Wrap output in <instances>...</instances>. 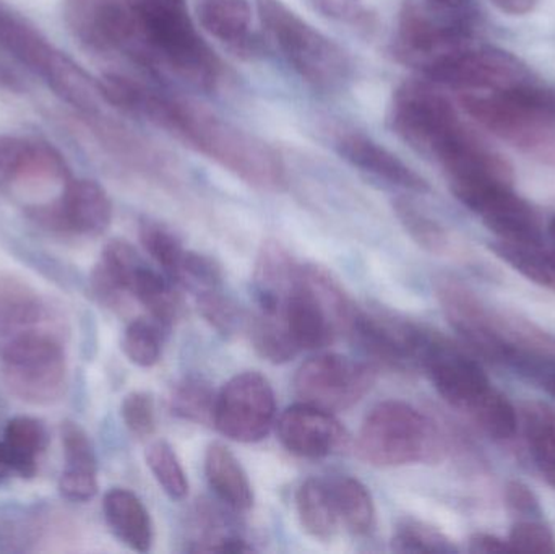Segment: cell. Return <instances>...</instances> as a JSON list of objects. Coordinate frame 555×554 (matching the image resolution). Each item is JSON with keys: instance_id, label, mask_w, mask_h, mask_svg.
I'll return each mask as SVG.
<instances>
[{"instance_id": "484cf974", "label": "cell", "mask_w": 555, "mask_h": 554, "mask_svg": "<svg viewBox=\"0 0 555 554\" xmlns=\"http://www.w3.org/2000/svg\"><path fill=\"white\" fill-rule=\"evenodd\" d=\"M42 78L49 87L72 106L77 107L81 114L90 117L101 113L98 106L101 91L98 80L91 78L80 65L75 64L64 52L57 51L51 64L46 68Z\"/></svg>"}, {"instance_id": "4316f807", "label": "cell", "mask_w": 555, "mask_h": 554, "mask_svg": "<svg viewBox=\"0 0 555 554\" xmlns=\"http://www.w3.org/2000/svg\"><path fill=\"white\" fill-rule=\"evenodd\" d=\"M48 306L28 283L15 276H0V334L31 331L44 321Z\"/></svg>"}, {"instance_id": "d4e9b609", "label": "cell", "mask_w": 555, "mask_h": 554, "mask_svg": "<svg viewBox=\"0 0 555 554\" xmlns=\"http://www.w3.org/2000/svg\"><path fill=\"white\" fill-rule=\"evenodd\" d=\"M296 511L300 527L313 539L328 542L341 530L328 480L309 478L304 481L296 493Z\"/></svg>"}, {"instance_id": "3957f363", "label": "cell", "mask_w": 555, "mask_h": 554, "mask_svg": "<svg viewBox=\"0 0 555 554\" xmlns=\"http://www.w3.org/2000/svg\"><path fill=\"white\" fill-rule=\"evenodd\" d=\"M356 451L361 461L374 467H404L440 461L447 442L429 416L410 403L387 400L365 416Z\"/></svg>"}, {"instance_id": "816d5d0a", "label": "cell", "mask_w": 555, "mask_h": 554, "mask_svg": "<svg viewBox=\"0 0 555 554\" xmlns=\"http://www.w3.org/2000/svg\"><path fill=\"white\" fill-rule=\"evenodd\" d=\"M0 90L9 91V93L26 91V83L22 75L15 68L10 67L2 59H0Z\"/></svg>"}, {"instance_id": "d6986e66", "label": "cell", "mask_w": 555, "mask_h": 554, "mask_svg": "<svg viewBox=\"0 0 555 554\" xmlns=\"http://www.w3.org/2000/svg\"><path fill=\"white\" fill-rule=\"evenodd\" d=\"M339 155L362 171L371 172L390 184L406 191L426 194L429 182L413 168L401 162L395 153L362 133L351 132L339 137L336 143Z\"/></svg>"}, {"instance_id": "c3c4849f", "label": "cell", "mask_w": 555, "mask_h": 554, "mask_svg": "<svg viewBox=\"0 0 555 554\" xmlns=\"http://www.w3.org/2000/svg\"><path fill=\"white\" fill-rule=\"evenodd\" d=\"M427 9L447 22L475 28L476 10L473 0H427Z\"/></svg>"}, {"instance_id": "4fadbf2b", "label": "cell", "mask_w": 555, "mask_h": 554, "mask_svg": "<svg viewBox=\"0 0 555 554\" xmlns=\"http://www.w3.org/2000/svg\"><path fill=\"white\" fill-rule=\"evenodd\" d=\"M473 29L447 22L429 9L406 3L398 20V57L424 72L434 62L473 44Z\"/></svg>"}, {"instance_id": "74e56055", "label": "cell", "mask_w": 555, "mask_h": 554, "mask_svg": "<svg viewBox=\"0 0 555 554\" xmlns=\"http://www.w3.org/2000/svg\"><path fill=\"white\" fill-rule=\"evenodd\" d=\"M249 335L257 353L270 363H287L299 353L281 319L257 314L249 321Z\"/></svg>"}, {"instance_id": "ac0fdd59", "label": "cell", "mask_w": 555, "mask_h": 554, "mask_svg": "<svg viewBox=\"0 0 555 554\" xmlns=\"http://www.w3.org/2000/svg\"><path fill=\"white\" fill-rule=\"evenodd\" d=\"M70 179L67 163L48 143L20 137H0V184Z\"/></svg>"}, {"instance_id": "ffe728a7", "label": "cell", "mask_w": 555, "mask_h": 554, "mask_svg": "<svg viewBox=\"0 0 555 554\" xmlns=\"http://www.w3.org/2000/svg\"><path fill=\"white\" fill-rule=\"evenodd\" d=\"M300 267L276 241L262 244L254 270V292L259 314L281 319V311L296 285Z\"/></svg>"}, {"instance_id": "44dd1931", "label": "cell", "mask_w": 555, "mask_h": 554, "mask_svg": "<svg viewBox=\"0 0 555 554\" xmlns=\"http://www.w3.org/2000/svg\"><path fill=\"white\" fill-rule=\"evenodd\" d=\"M104 517L114 536L137 553H149L155 542L152 517L132 491L113 488L104 494Z\"/></svg>"}, {"instance_id": "7a4b0ae2", "label": "cell", "mask_w": 555, "mask_h": 554, "mask_svg": "<svg viewBox=\"0 0 555 554\" xmlns=\"http://www.w3.org/2000/svg\"><path fill=\"white\" fill-rule=\"evenodd\" d=\"M460 103L486 130L555 168V87L533 80L495 93H463Z\"/></svg>"}, {"instance_id": "9a60e30c", "label": "cell", "mask_w": 555, "mask_h": 554, "mask_svg": "<svg viewBox=\"0 0 555 554\" xmlns=\"http://www.w3.org/2000/svg\"><path fill=\"white\" fill-rule=\"evenodd\" d=\"M26 214L36 223L59 233L100 236L113 220L109 195L90 179H68L57 202L33 205Z\"/></svg>"}, {"instance_id": "8d00e7d4", "label": "cell", "mask_w": 555, "mask_h": 554, "mask_svg": "<svg viewBox=\"0 0 555 554\" xmlns=\"http://www.w3.org/2000/svg\"><path fill=\"white\" fill-rule=\"evenodd\" d=\"M146 465L152 472L159 488L171 500L182 501L189 494V480L182 467L179 455L171 445L166 441H156L146 449Z\"/></svg>"}, {"instance_id": "f907efd6", "label": "cell", "mask_w": 555, "mask_h": 554, "mask_svg": "<svg viewBox=\"0 0 555 554\" xmlns=\"http://www.w3.org/2000/svg\"><path fill=\"white\" fill-rule=\"evenodd\" d=\"M468 552L469 553H508L514 552L512 550L508 540L499 539V537L491 536V533L478 532L475 536L469 537L468 540Z\"/></svg>"}, {"instance_id": "e575fe53", "label": "cell", "mask_w": 555, "mask_h": 554, "mask_svg": "<svg viewBox=\"0 0 555 554\" xmlns=\"http://www.w3.org/2000/svg\"><path fill=\"white\" fill-rule=\"evenodd\" d=\"M393 210L417 246L430 254H443L449 249L450 237L446 228L429 215L424 214L413 202L408 198H398L393 202Z\"/></svg>"}, {"instance_id": "11a10c76", "label": "cell", "mask_w": 555, "mask_h": 554, "mask_svg": "<svg viewBox=\"0 0 555 554\" xmlns=\"http://www.w3.org/2000/svg\"><path fill=\"white\" fill-rule=\"evenodd\" d=\"M550 234H551V237H553V241L555 243V217L553 218V220H551V223H550Z\"/></svg>"}, {"instance_id": "52a82bcc", "label": "cell", "mask_w": 555, "mask_h": 554, "mask_svg": "<svg viewBox=\"0 0 555 554\" xmlns=\"http://www.w3.org/2000/svg\"><path fill=\"white\" fill-rule=\"evenodd\" d=\"M64 18L75 38L100 52H122L156 68L139 0H64Z\"/></svg>"}, {"instance_id": "30bf717a", "label": "cell", "mask_w": 555, "mask_h": 554, "mask_svg": "<svg viewBox=\"0 0 555 554\" xmlns=\"http://www.w3.org/2000/svg\"><path fill=\"white\" fill-rule=\"evenodd\" d=\"M377 381V368L336 353L317 355L297 370L294 390L300 402L343 412L364 399Z\"/></svg>"}, {"instance_id": "8992f818", "label": "cell", "mask_w": 555, "mask_h": 554, "mask_svg": "<svg viewBox=\"0 0 555 554\" xmlns=\"http://www.w3.org/2000/svg\"><path fill=\"white\" fill-rule=\"evenodd\" d=\"M0 371L7 389L29 405H52L67 389L64 347L49 332L7 335L0 345Z\"/></svg>"}, {"instance_id": "d590c367", "label": "cell", "mask_w": 555, "mask_h": 554, "mask_svg": "<svg viewBox=\"0 0 555 554\" xmlns=\"http://www.w3.org/2000/svg\"><path fill=\"white\" fill-rule=\"evenodd\" d=\"M217 394L210 384L198 377L182 381L171 396V410L176 416L197 425H214Z\"/></svg>"}, {"instance_id": "7402d4cb", "label": "cell", "mask_w": 555, "mask_h": 554, "mask_svg": "<svg viewBox=\"0 0 555 554\" xmlns=\"http://www.w3.org/2000/svg\"><path fill=\"white\" fill-rule=\"evenodd\" d=\"M145 263L135 247L124 240H113L104 246L101 260L91 273V286L107 306H119L130 295L133 279Z\"/></svg>"}, {"instance_id": "2e32d148", "label": "cell", "mask_w": 555, "mask_h": 554, "mask_svg": "<svg viewBox=\"0 0 555 554\" xmlns=\"http://www.w3.org/2000/svg\"><path fill=\"white\" fill-rule=\"evenodd\" d=\"M276 431L281 445L297 458H328L349 445L348 433L332 412L304 402L281 413Z\"/></svg>"}, {"instance_id": "bcb514c9", "label": "cell", "mask_w": 555, "mask_h": 554, "mask_svg": "<svg viewBox=\"0 0 555 554\" xmlns=\"http://www.w3.org/2000/svg\"><path fill=\"white\" fill-rule=\"evenodd\" d=\"M505 504L512 514L524 519L540 520L543 507L534 491L524 481L512 480L505 487Z\"/></svg>"}, {"instance_id": "7dc6e473", "label": "cell", "mask_w": 555, "mask_h": 554, "mask_svg": "<svg viewBox=\"0 0 555 554\" xmlns=\"http://www.w3.org/2000/svg\"><path fill=\"white\" fill-rule=\"evenodd\" d=\"M96 475L94 472L64 471L59 478V491L75 503H87L96 497Z\"/></svg>"}, {"instance_id": "db71d44e", "label": "cell", "mask_w": 555, "mask_h": 554, "mask_svg": "<svg viewBox=\"0 0 555 554\" xmlns=\"http://www.w3.org/2000/svg\"><path fill=\"white\" fill-rule=\"evenodd\" d=\"M10 474H13L12 465H10L9 455H7L5 448H3V442H0V481L9 477Z\"/></svg>"}, {"instance_id": "8fae6325", "label": "cell", "mask_w": 555, "mask_h": 554, "mask_svg": "<svg viewBox=\"0 0 555 554\" xmlns=\"http://www.w3.org/2000/svg\"><path fill=\"white\" fill-rule=\"evenodd\" d=\"M393 126L404 142L434 158L465 124L436 88L424 81H410L395 93Z\"/></svg>"}, {"instance_id": "5bb4252c", "label": "cell", "mask_w": 555, "mask_h": 554, "mask_svg": "<svg viewBox=\"0 0 555 554\" xmlns=\"http://www.w3.org/2000/svg\"><path fill=\"white\" fill-rule=\"evenodd\" d=\"M436 296L447 321L466 347L495 363L504 361L511 340L499 331L494 311L468 286L455 279H439L436 282Z\"/></svg>"}, {"instance_id": "603a6c76", "label": "cell", "mask_w": 555, "mask_h": 554, "mask_svg": "<svg viewBox=\"0 0 555 554\" xmlns=\"http://www.w3.org/2000/svg\"><path fill=\"white\" fill-rule=\"evenodd\" d=\"M205 475L214 493L231 510L244 513L254 506V490L249 477L227 446L220 442L208 446Z\"/></svg>"}, {"instance_id": "b9f144b4", "label": "cell", "mask_w": 555, "mask_h": 554, "mask_svg": "<svg viewBox=\"0 0 555 554\" xmlns=\"http://www.w3.org/2000/svg\"><path fill=\"white\" fill-rule=\"evenodd\" d=\"M62 448L65 455V471L94 472L98 474L96 454L91 439L80 425L74 422L62 423Z\"/></svg>"}, {"instance_id": "cb8c5ba5", "label": "cell", "mask_w": 555, "mask_h": 554, "mask_svg": "<svg viewBox=\"0 0 555 554\" xmlns=\"http://www.w3.org/2000/svg\"><path fill=\"white\" fill-rule=\"evenodd\" d=\"M198 18L205 31L237 52L254 51L256 42L250 41L249 31L253 12L247 0H201Z\"/></svg>"}, {"instance_id": "277c9868", "label": "cell", "mask_w": 555, "mask_h": 554, "mask_svg": "<svg viewBox=\"0 0 555 554\" xmlns=\"http://www.w3.org/2000/svg\"><path fill=\"white\" fill-rule=\"evenodd\" d=\"M257 9L263 28L307 83L333 91L349 80L351 61L335 41L299 18L281 0H257Z\"/></svg>"}, {"instance_id": "681fc988", "label": "cell", "mask_w": 555, "mask_h": 554, "mask_svg": "<svg viewBox=\"0 0 555 554\" xmlns=\"http://www.w3.org/2000/svg\"><path fill=\"white\" fill-rule=\"evenodd\" d=\"M320 12L341 22L361 23L367 18L361 0H313Z\"/></svg>"}, {"instance_id": "836d02e7", "label": "cell", "mask_w": 555, "mask_h": 554, "mask_svg": "<svg viewBox=\"0 0 555 554\" xmlns=\"http://www.w3.org/2000/svg\"><path fill=\"white\" fill-rule=\"evenodd\" d=\"M140 241L149 256L162 267L163 272L178 283L182 263L188 250L182 246L181 240L168 228L156 221L145 220L140 224Z\"/></svg>"}, {"instance_id": "6da1fadb", "label": "cell", "mask_w": 555, "mask_h": 554, "mask_svg": "<svg viewBox=\"0 0 555 554\" xmlns=\"http://www.w3.org/2000/svg\"><path fill=\"white\" fill-rule=\"evenodd\" d=\"M140 117L168 130L253 188L267 192L286 188V172L275 150L201 104L150 90Z\"/></svg>"}, {"instance_id": "f1b7e54d", "label": "cell", "mask_w": 555, "mask_h": 554, "mask_svg": "<svg viewBox=\"0 0 555 554\" xmlns=\"http://www.w3.org/2000/svg\"><path fill=\"white\" fill-rule=\"evenodd\" d=\"M341 529L352 536H367L375 527V504L371 491L351 477L330 478Z\"/></svg>"}, {"instance_id": "7c38bea8", "label": "cell", "mask_w": 555, "mask_h": 554, "mask_svg": "<svg viewBox=\"0 0 555 554\" xmlns=\"http://www.w3.org/2000/svg\"><path fill=\"white\" fill-rule=\"evenodd\" d=\"M450 188L466 208L481 217L499 240L543 246L537 211L514 191V184L452 182Z\"/></svg>"}, {"instance_id": "ba28073f", "label": "cell", "mask_w": 555, "mask_h": 554, "mask_svg": "<svg viewBox=\"0 0 555 554\" xmlns=\"http://www.w3.org/2000/svg\"><path fill=\"white\" fill-rule=\"evenodd\" d=\"M423 74L462 93H495L533 81V72L517 55L475 42L434 62Z\"/></svg>"}, {"instance_id": "7bdbcfd3", "label": "cell", "mask_w": 555, "mask_h": 554, "mask_svg": "<svg viewBox=\"0 0 555 554\" xmlns=\"http://www.w3.org/2000/svg\"><path fill=\"white\" fill-rule=\"evenodd\" d=\"M197 298L198 311L205 321L220 334L231 335L241 322L240 311L223 293V288L201 293Z\"/></svg>"}, {"instance_id": "9c48e42d", "label": "cell", "mask_w": 555, "mask_h": 554, "mask_svg": "<svg viewBox=\"0 0 555 554\" xmlns=\"http://www.w3.org/2000/svg\"><path fill=\"white\" fill-rule=\"evenodd\" d=\"M276 423V399L272 384L257 371L231 377L217 394L214 426L231 441H262Z\"/></svg>"}, {"instance_id": "d6a6232c", "label": "cell", "mask_w": 555, "mask_h": 554, "mask_svg": "<svg viewBox=\"0 0 555 554\" xmlns=\"http://www.w3.org/2000/svg\"><path fill=\"white\" fill-rule=\"evenodd\" d=\"M466 415L495 441H508L517 435V410L508 397L494 387H491Z\"/></svg>"}, {"instance_id": "1f68e13d", "label": "cell", "mask_w": 555, "mask_h": 554, "mask_svg": "<svg viewBox=\"0 0 555 554\" xmlns=\"http://www.w3.org/2000/svg\"><path fill=\"white\" fill-rule=\"evenodd\" d=\"M491 250L499 259L521 273L525 279L555 292V262L551 250H547L544 244L533 246V244L498 240L491 244Z\"/></svg>"}, {"instance_id": "f6af8a7d", "label": "cell", "mask_w": 555, "mask_h": 554, "mask_svg": "<svg viewBox=\"0 0 555 554\" xmlns=\"http://www.w3.org/2000/svg\"><path fill=\"white\" fill-rule=\"evenodd\" d=\"M514 552L555 554V536L540 520H518L508 533Z\"/></svg>"}, {"instance_id": "ab89813d", "label": "cell", "mask_w": 555, "mask_h": 554, "mask_svg": "<svg viewBox=\"0 0 555 554\" xmlns=\"http://www.w3.org/2000/svg\"><path fill=\"white\" fill-rule=\"evenodd\" d=\"M391 549L398 553H459V546L446 533L411 519L398 524Z\"/></svg>"}, {"instance_id": "5b68a950", "label": "cell", "mask_w": 555, "mask_h": 554, "mask_svg": "<svg viewBox=\"0 0 555 554\" xmlns=\"http://www.w3.org/2000/svg\"><path fill=\"white\" fill-rule=\"evenodd\" d=\"M143 22L159 64L195 87L214 90L220 80L221 64L202 39L189 15L185 0H139Z\"/></svg>"}, {"instance_id": "f546056e", "label": "cell", "mask_w": 555, "mask_h": 554, "mask_svg": "<svg viewBox=\"0 0 555 554\" xmlns=\"http://www.w3.org/2000/svg\"><path fill=\"white\" fill-rule=\"evenodd\" d=\"M130 295L150 312L153 321L168 328L181 319L184 306L171 282L143 266L133 279Z\"/></svg>"}, {"instance_id": "f35d334b", "label": "cell", "mask_w": 555, "mask_h": 554, "mask_svg": "<svg viewBox=\"0 0 555 554\" xmlns=\"http://www.w3.org/2000/svg\"><path fill=\"white\" fill-rule=\"evenodd\" d=\"M163 325L153 319H137L124 332L122 350L130 363L152 368L162 360Z\"/></svg>"}, {"instance_id": "e0dca14e", "label": "cell", "mask_w": 555, "mask_h": 554, "mask_svg": "<svg viewBox=\"0 0 555 554\" xmlns=\"http://www.w3.org/2000/svg\"><path fill=\"white\" fill-rule=\"evenodd\" d=\"M424 331L391 315L361 311L351 327L356 340L369 355L393 368L417 366Z\"/></svg>"}, {"instance_id": "f5cc1de1", "label": "cell", "mask_w": 555, "mask_h": 554, "mask_svg": "<svg viewBox=\"0 0 555 554\" xmlns=\"http://www.w3.org/2000/svg\"><path fill=\"white\" fill-rule=\"evenodd\" d=\"M491 2L508 15H527L533 12L538 0H491Z\"/></svg>"}, {"instance_id": "83f0119b", "label": "cell", "mask_w": 555, "mask_h": 554, "mask_svg": "<svg viewBox=\"0 0 555 554\" xmlns=\"http://www.w3.org/2000/svg\"><path fill=\"white\" fill-rule=\"evenodd\" d=\"M2 442L13 474L22 478L35 477L38 472V458L48 446L44 425L31 416H16L7 423Z\"/></svg>"}, {"instance_id": "ee69618b", "label": "cell", "mask_w": 555, "mask_h": 554, "mask_svg": "<svg viewBox=\"0 0 555 554\" xmlns=\"http://www.w3.org/2000/svg\"><path fill=\"white\" fill-rule=\"evenodd\" d=\"M120 415L127 429L135 438H152L156 431L155 400L146 392H132L126 396L120 405Z\"/></svg>"}, {"instance_id": "60d3db41", "label": "cell", "mask_w": 555, "mask_h": 554, "mask_svg": "<svg viewBox=\"0 0 555 554\" xmlns=\"http://www.w3.org/2000/svg\"><path fill=\"white\" fill-rule=\"evenodd\" d=\"M178 283H182L197 296L211 289L223 288V273L210 257L188 250Z\"/></svg>"}, {"instance_id": "4dcf8cb0", "label": "cell", "mask_w": 555, "mask_h": 554, "mask_svg": "<svg viewBox=\"0 0 555 554\" xmlns=\"http://www.w3.org/2000/svg\"><path fill=\"white\" fill-rule=\"evenodd\" d=\"M524 416L531 458L546 484L555 490V410L543 403H528Z\"/></svg>"}]
</instances>
